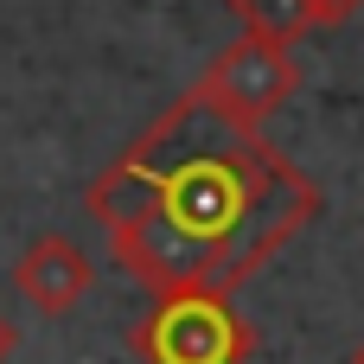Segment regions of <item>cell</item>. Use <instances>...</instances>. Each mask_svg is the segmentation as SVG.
<instances>
[{
    "label": "cell",
    "instance_id": "6da1fadb",
    "mask_svg": "<svg viewBox=\"0 0 364 364\" xmlns=\"http://www.w3.org/2000/svg\"><path fill=\"white\" fill-rule=\"evenodd\" d=\"M83 211L147 294H237L326 211V192L262 128L173 96L90 179Z\"/></svg>",
    "mask_w": 364,
    "mask_h": 364
},
{
    "label": "cell",
    "instance_id": "7a4b0ae2",
    "mask_svg": "<svg viewBox=\"0 0 364 364\" xmlns=\"http://www.w3.org/2000/svg\"><path fill=\"white\" fill-rule=\"evenodd\" d=\"M301 96V58H294V45H282V38H237V45H224L198 77H192V90H186V102L198 109V115H211V122H230V128H262V122H275L288 102Z\"/></svg>",
    "mask_w": 364,
    "mask_h": 364
},
{
    "label": "cell",
    "instance_id": "3957f363",
    "mask_svg": "<svg viewBox=\"0 0 364 364\" xmlns=\"http://www.w3.org/2000/svg\"><path fill=\"white\" fill-rule=\"evenodd\" d=\"M128 346L141 364H250L256 326L230 307V294H154Z\"/></svg>",
    "mask_w": 364,
    "mask_h": 364
},
{
    "label": "cell",
    "instance_id": "277c9868",
    "mask_svg": "<svg viewBox=\"0 0 364 364\" xmlns=\"http://www.w3.org/2000/svg\"><path fill=\"white\" fill-rule=\"evenodd\" d=\"M13 288H19V301H26L32 314L64 320V314H77V307L90 301L96 262H90L70 237H32V243L19 250V262H13Z\"/></svg>",
    "mask_w": 364,
    "mask_h": 364
},
{
    "label": "cell",
    "instance_id": "5b68a950",
    "mask_svg": "<svg viewBox=\"0 0 364 364\" xmlns=\"http://www.w3.org/2000/svg\"><path fill=\"white\" fill-rule=\"evenodd\" d=\"M224 6L243 19L250 38H282V45H294V38L314 32V26H307V0H224Z\"/></svg>",
    "mask_w": 364,
    "mask_h": 364
},
{
    "label": "cell",
    "instance_id": "8992f818",
    "mask_svg": "<svg viewBox=\"0 0 364 364\" xmlns=\"http://www.w3.org/2000/svg\"><path fill=\"white\" fill-rule=\"evenodd\" d=\"M358 6L364 0H307V26H314V32H333V26H346Z\"/></svg>",
    "mask_w": 364,
    "mask_h": 364
},
{
    "label": "cell",
    "instance_id": "52a82bcc",
    "mask_svg": "<svg viewBox=\"0 0 364 364\" xmlns=\"http://www.w3.org/2000/svg\"><path fill=\"white\" fill-rule=\"evenodd\" d=\"M13 346H19V326H13V320H6V314H0V364L13 358Z\"/></svg>",
    "mask_w": 364,
    "mask_h": 364
},
{
    "label": "cell",
    "instance_id": "ba28073f",
    "mask_svg": "<svg viewBox=\"0 0 364 364\" xmlns=\"http://www.w3.org/2000/svg\"><path fill=\"white\" fill-rule=\"evenodd\" d=\"M346 364H364V339H358V346H352V358H346Z\"/></svg>",
    "mask_w": 364,
    "mask_h": 364
}]
</instances>
